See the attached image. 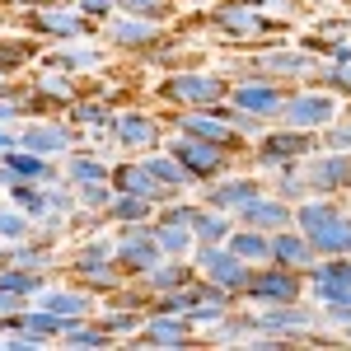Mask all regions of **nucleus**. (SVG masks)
<instances>
[{
	"label": "nucleus",
	"instance_id": "nucleus-1",
	"mask_svg": "<svg viewBox=\"0 0 351 351\" xmlns=\"http://www.w3.org/2000/svg\"><path fill=\"white\" fill-rule=\"evenodd\" d=\"M295 230L319 248V258L351 253V216L332 197H304L295 202Z\"/></svg>",
	"mask_w": 351,
	"mask_h": 351
},
{
	"label": "nucleus",
	"instance_id": "nucleus-2",
	"mask_svg": "<svg viewBox=\"0 0 351 351\" xmlns=\"http://www.w3.org/2000/svg\"><path fill=\"white\" fill-rule=\"evenodd\" d=\"M206 28L225 38V43H239V47H253V43H271V38H281V19H271L263 10H253V5H243V0H211V10H206Z\"/></svg>",
	"mask_w": 351,
	"mask_h": 351
},
{
	"label": "nucleus",
	"instance_id": "nucleus-3",
	"mask_svg": "<svg viewBox=\"0 0 351 351\" xmlns=\"http://www.w3.org/2000/svg\"><path fill=\"white\" fill-rule=\"evenodd\" d=\"M155 99H164L169 108H220V104H230V75H220V71H173V75H164L160 89H155Z\"/></svg>",
	"mask_w": 351,
	"mask_h": 351
},
{
	"label": "nucleus",
	"instance_id": "nucleus-4",
	"mask_svg": "<svg viewBox=\"0 0 351 351\" xmlns=\"http://www.w3.org/2000/svg\"><path fill=\"white\" fill-rule=\"evenodd\" d=\"M328 342L319 337V314L304 309L300 300L291 304H267L258 314V332H253V347H286V342Z\"/></svg>",
	"mask_w": 351,
	"mask_h": 351
},
{
	"label": "nucleus",
	"instance_id": "nucleus-5",
	"mask_svg": "<svg viewBox=\"0 0 351 351\" xmlns=\"http://www.w3.org/2000/svg\"><path fill=\"white\" fill-rule=\"evenodd\" d=\"M188 28V19L178 28L160 24V19H136V14H112V19H104V38H108V47H117V52H141V56H155L160 47H169L178 33Z\"/></svg>",
	"mask_w": 351,
	"mask_h": 351
},
{
	"label": "nucleus",
	"instance_id": "nucleus-6",
	"mask_svg": "<svg viewBox=\"0 0 351 351\" xmlns=\"http://www.w3.org/2000/svg\"><path fill=\"white\" fill-rule=\"evenodd\" d=\"M169 150L183 160V169H188L197 183H211V178H220V173H230V164H234V150L243 155V141H239V145H230V141L173 136V141H169Z\"/></svg>",
	"mask_w": 351,
	"mask_h": 351
},
{
	"label": "nucleus",
	"instance_id": "nucleus-7",
	"mask_svg": "<svg viewBox=\"0 0 351 351\" xmlns=\"http://www.w3.org/2000/svg\"><path fill=\"white\" fill-rule=\"evenodd\" d=\"M24 28L33 38H52V43H80V38H94L99 19H89L80 5H38L24 14Z\"/></svg>",
	"mask_w": 351,
	"mask_h": 351
},
{
	"label": "nucleus",
	"instance_id": "nucleus-8",
	"mask_svg": "<svg viewBox=\"0 0 351 351\" xmlns=\"http://www.w3.org/2000/svg\"><path fill=\"white\" fill-rule=\"evenodd\" d=\"M243 300L267 309V304H291V300H304V271L281 267V263H263L253 267L248 286H243Z\"/></svg>",
	"mask_w": 351,
	"mask_h": 351
},
{
	"label": "nucleus",
	"instance_id": "nucleus-9",
	"mask_svg": "<svg viewBox=\"0 0 351 351\" xmlns=\"http://www.w3.org/2000/svg\"><path fill=\"white\" fill-rule=\"evenodd\" d=\"M112 253H117V267L127 276H145L164 258V248L155 243V220H136V225H117V239H112Z\"/></svg>",
	"mask_w": 351,
	"mask_h": 351
},
{
	"label": "nucleus",
	"instance_id": "nucleus-10",
	"mask_svg": "<svg viewBox=\"0 0 351 351\" xmlns=\"http://www.w3.org/2000/svg\"><path fill=\"white\" fill-rule=\"evenodd\" d=\"M192 267H197V276L216 281V286L234 291V295H243V286H248V276H253V263H243L230 243H197Z\"/></svg>",
	"mask_w": 351,
	"mask_h": 351
},
{
	"label": "nucleus",
	"instance_id": "nucleus-11",
	"mask_svg": "<svg viewBox=\"0 0 351 351\" xmlns=\"http://www.w3.org/2000/svg\"><path fill=\"white\" fill-rule=\"evenodd\" d=\"M286 99H291V89L281 80H267V75H243V80L230 84V104L253 112V117H263V122H281Z\"/></svg>",
	"mask_w": 351,
	"mask_h": 351
},
{
	"label": "nucleus",
	"instance_id": "nucleus-12",
	"mask_svg": "<svg viewBox=\"0 0 351 351\" xmlns=\"http://www.w3.org/2000/svg\"><path fill=\"white\" fill-rule=\"evenodd\" d=\"M281 122L286 127H300V132H328L332 122H337V94L332 89H300L286 99V108H281Z\"/></svg>",
	"mask_w": 351,
	"mask_h": 351
},
{
	"label": "nucleus",
	"instance_id": "nucleus-13",
	"mask_svg": "<svg viewBox=\"0 0 351 351\" xmlns=\"http://www.w3.org/2000/svg\"><path fill=\"white\" fill-rule=\"evenodd\" d=\"M319 71V61H314V52L309 47H267V52L248 56V75H267V80H309Z\"/></svg>",
	"mask_w": 351,
	"mask_h": 351
},
{
	"label": "nucleus",
	"instance_id": "nucleus-14",
	"mask_svg": "<svg viewBox=\"0 0 351 351\" xmlns=\"http://www.w3.org/2000/svg\"><path fill=\"white\" fill-rule=\"evenodd\" d=\"M80 141H84V132H75L71 122L28 117L24 127H19V145H24V150H38V155H47V160H61V155L80 150Z\"/></svg>",
	"mask_w": 351,
	"mask_h": 351
},
{
	"label": "nucleus",
	"instance_id": "nucleus-15",
	"mask_svg": "<svg viewBox=\"0 0 351 351\" xmlns=\"http://www.w3.org/2000/svg\"><path fill=\"white\" fill-rule=\"evenodd\" d=\"M314 150H319V136L300 132V127H281V132L258 136V164H263V169H281V164L309 160Z\"/></svg>",
	"mask_w": 351,
	"mask_h": 351
},
{
	"label": "nucleus",
	"instance_id": "nucleus-16",
	"mask_svg": "<svg viewBox=\"0 0 351 351\" xmlns=\"http://www.w3.org/2000/svg\"><path fill=\"white\" fill-rule=\"evenodd\" d=\"M169 122H173L178 136H202V141H230V145H239L230 108H183V112H173Z\"/></svg>",
	"mask_w": 351,
	"mask_h": 351
},
{
	"label": "nucleus",
	"instance_id": "nucleus-17",
	"mask_svg": "<svg viewBox=\"0 0 351 351\" xmlns=\"http://www.w3.org/2000/svg\"><path fill=\"white\" fill-rule=\"evenodd\" d=\"M309 173V188L314 197H337L351 188V150H324V155H309L304 160Z\"/></svg>",
	"mask_w": 351,
	"mask_h": 351
},
{
	"label": "nucleus",
	"instance_id": "nucleus-18",
	"mask_svg": "<svg viewBox=\"0 0 351 351\" xmlns=\"http://www.w3.org/2000/svg\"><path fill=\"white\" fill-rule=\"evenodd\" d=\"M61 173L52 169L47 155H38V150H24V145H14V150H5L0 155V188L10 192L14 183H56Z\"/></svg>",
	"mask_w": 351,
	"mask_h": 351
},
{
	"label": "nucleus",
	"instance_id": "nucleus-19",
	"mask_svg": "<svg viewBox=\"0 0 351 351\" xmlns=\"http://www.w3.org/2000/svg\"><path fill=\"white\" fill-rule=\"evenodd\" d=\"M164 127L150 117V112H117L112 117V141L122 145V155H150L160 150Z\"/></svg>",
	"mask_w": 351,
	"mask_h": 351
},
{
	"label": "nucleus",
	"instance_id": "nucleus-20",
	"mask_svg": "<svg viewBox=\"0 0 351 351\" xmlns=\"http://www.w3.org/2000/svg\"><path fill=\"white\" fill-rule=\"evenodd\" d=\"M197 342V328L183 314H145V324L136 332V347H192Z\"/></svg>",
	"mask_w": 351,
	"mask_h": 351
},
{
	"label": "nucleus",
	"instance_id": "nucleus-21",
	"mask_svg": "<svg viewBox=\"0 0 351 351\" xmlns=\"http://www.w3.org/2000/svg\"><path fill=\"white\" fill-rule=\"evenodd\" d=\"M258 192H263V183H258L253 173H220V178H211V183L202 188V197H206V206H220V211L239 216Z\"/></svg>",
	"mask_w": 351,
	"mask_h": 351
},
{
	"label": "nucleus",
	"instance_id": "nucleus-22",
	"mask_svg": "<svg viewBox=\"0 0 351 351\" xmlns=\"http://www.w3.org/2000/svg\"><path fill=\"white\" fill-rule=\"evenodd\" d=\"M43 66L84 75V71H104V66H108V52H104V47H89V38H80V43H52V47L43 52Z\"/></svg>",
	"mask_w": 351,
	"mask_h": 351
},
{
	"label": "nucleus",
	"instance_id": "nucleus-23",
	"mask_svg": "<svg viewBox=\"0 0 351 351\" xmlns=\"http://www.w3.org/2000/svg\"><path fill=\"white\" fill-rule=\"evenodd\" d=\"M239 225H253V230H286V225H295V206L286 202V197H276V192H258L248 206L239 211Z\"/></svg>",
	"mask_w": 351,
	"mask_h": 351
},
{
	"label": "nucleus",
	"instance_id": "nucleus-24",
	"mask_svg": "<svg viewBox=\"0 0 351 351\" xmlns=\"http://www.w3.org/2000/svg\"><path fill=\"white\" fill-rule=\"evenodd\" d=\"M33 304H43V309H52L61 319H89L94 314V295H89V286H43Z\"/></svg>",
	"mask_w": 351,
	"mask_h": 351
},
{
	"label": "nucleus",
	"instance_id": "nucleus-25",
	"mask_svg": "<svg viewBox=\"0 0 351 351\" xmlns=\"http://www.w3.org/2000/svg\"><path fill=\"white\" fill-rule=\"evenodd\" d=\"M271 263L295 267V271H304V276H309V267L319 263V248L304 239L295 225H286V230H276V234H271Z\"/></svg>",
	"mask_w": 351,
	"mask_h": 351
},
{
	"label": "nucleus",
	"instance_id": "nucleus-26",
	"mask_svg": "<svg viewBox=\"0 0 351 351\" xmlns=\"http://www.w3.org/2000/svg\"><path fill=\"white\" fill-rule=\"evenodd\" d=\"M108 183H112L117 192H132V197H145V202H155V206H164V202H169V192H164L160 183L150 178V169H145V164L122 160V164H117V169L108 173Z\"/></svg>",
	"mask_w": 351,
	"mask_h": 351
},
{
	"label": "nucleus",
	"instance_id": "nucleus-27",
	"mask_svg": "<svg viewBox=\"0 0 351 351\" xmlns=\"http://www.w3.org/2000/svg\"><path fill=\"white\" fill-rule=\"evenodd\" d=\"M141 164H145V169H150V178H155V183H160V188L169 192V202H173L178 192L197 188V178H192L188 169H183V160H178L173 150H169V155H164V150H150V155H145Z\"/></svg>",
	"mask_w": 351,
	"mask_h": 351
},
{
	"label": "nucleus",
	"instance_id": "nucleus-28",
	"mask_svg": "<svg viewBox=\"0 0 351 351\" xmlns=\"http://www.w3.org/2000/svg\"><path fill=\"white\" fill-rule=\"evenodd\" d=\"M112 117L117 112L99 99V104H89V99H75V104H66V122L75 127V132H94L99 141H112Z\"/></svg>",
	"mask_w": 351,
	"mask_h": 351
},
{
	"label": "nucleus",
	"instance_id": "nucleus-29",
	"mask_svg": "<svg viewBox=\"0 0 351 351\" xmlns=\"http://www.w3.org/2000/svg\"><path fill=\"white\" fill-rule=\"evenodd\" d=\"M192 281H197V267H192V263H183V258H160L155 267L145 271V291H150V295L183 291V286H192Z\"/></svg>",
	"mask_w": 351,
	"mask_h": 351
},
{
	"label": "nucleus",
	"instance_id": "nucleus-30",
	"mask_svg": "<svg viewBox=\"0 0 351 351\" xmlns=\"http://www.w3.org/2000/svg\"><path fill=\"white\" fill-rule=\"evenodd\" d=\"M225 243H230V248L239 253L243 263H253V267L271 263V234H267V230H253V225H234Z\"/></svg>",
	"mask_w": 351,
	"mask_h": 351
},
{
	"label": "nucleus",
	"instance_id": "nucleus-31",
	"mask_svg": "<svg viewBox=\"0 0 351 351\" xmlns=\"http://www.w3.org/2000/svg\"><path fill=\"white\" fill-rule=\"evenodd\" d=\"M28 89H38L43 99H56V104H75V99H80V80H75L71 71H56V66H43Z\"/></svg>",
	"mask_w": 351,
	"mask_h": 351
},
{
	"label": "nucleus",
	"instance_id": "nucleus-32",
	"mask_svg": "<svg viewBox=\"0 0 351 351\" xmlns=\"http://www.w3.org/2000/svg\"><path fill=\"white\" fill-rule=\"evenodd\" d=\"M230 230H234V216L230 211H220V206H197V216H192V234L197 243H225L230 239Z\"/></svg>",
	"mask_w": 351,
	"mask_h": 351
},
{
	"label": "nucleus",
	"instance_id": "nucleus-33",
	"mask_svg": "<svg viewBox=\"0 0 351 351\" xmlns=\"http://www.w3.org/2000/svg\"><path fill=\"white\" fill-rule=\"evenodd\" d=\"M108 173H112V169L104 164V155H94V150H71V160H66V173H61V178L80 188V183H99V178H108Z\"/></svg>",
	"mask_w": 351,
	"mask_h": 351
},
{
	"label": "nucleus",
	"instance_id": "nucleus-34",
	"mask_svg": "<svg viewBox=\"0 0 351 351\" xmlns=\"http://www.w3.org/2000/svg\"><path fill=\"white\" fill-rule=\"evenodd\" d=\"M271 192H276V197H286L291 206H295V202H304V197H314V188H309V173H304V160L281 164V169H276V183H271Z\"/></svg>",
	"mask_w": 351,
	"mask_h": 351
},
{
	"label": "nucleus",
	"instance_id": "nucleus-35",
	"mask_svg": "<svg viewBox=\"0 0 351 351\" xmlns=\"http://www.w3.org/2000/svg\"><path fill=\"white\" fill-rule=\"evenodd\" d=\"M108 220L112 225H136V220H155V202L145 197H132V192H117L108 206Z\"/></svg>",
	"mask_w": 351,
	"mask_h": 351
},
{
	"label": "nucleus",
	"instance_id": "nucleus-36",
	"mask_svg": "<svg viewBox=\"0 0 351 351\" xmlns=\"http://www.w3.org/2000/svg\"><path fill=\"white\" fill-rule=\"evenodd\" d=\"M33 56H38V38H33V33H28V38H0V71H5V75L24 71Z\"/></svg>",
	"mask_w": 351,
	"mask_h": 351
},
{
	"label": "nucleus",
	"instance_id": "nucleus-37",
	"mask_svg": "<svg viewBox=\"0 0 351 351\" xmlns=\"http://www.w3.org/2000/svg\"><path fill=\"white\" fill-rule=\"evenodd\" d=\"M61 342H66V347H108V342H117V337H112L99 319H94V324L71 319V324H66V332H61Z\"/></svg>",
	"mask_w": 351,
	"mask_h": 351
},
{
	"label": "nucleus",
	"instance_id": "nucleus-38",
	"mask_svg": "<svg viewBox=\"0 0 351 351\" xmlns=\"http://www.w3.org/2000/svg\"><path fill=\"white\" fill-rule=\"evenodd\" d=\"M253 332H258V314H225L216 328H211V342H253Z\"/></svg>",
	"mask_w": 351,
	"mask_h": 351
},
{
	"label": "nucleus",
	"instance_id": "nucleus-39",
	"mask_svg": "<svg viewBox=\"0 0 351 351\" xmlns=\"http://www.w3.org/2000/svg\"><path fill=\"white\" fill-rule=\"evenodd\" d=\"M314 84H324L332 94H351V52L347 56H328L324 66L314 71Z\"/></svg>",
	"mask_w": 351,
	"mask_h": 351
},
{
	"label": "nucleus",
	"instance_id": "nucleus-40",
	"mask_svg": "<svg viewBox=\"0 0 351 351\" xmlns=\"http://www.w3.org/2000/svg\"><path fill=\"white\" fill-rule=\"evenodd\" d=\"M117 14H136V19H178V0H117Z\"/></svg>",
	"mask_w": 351,
	"mask_h": 351
},
{
	"label": "nucleus",
	"instance_id": "nucleus-41",
	"mask_svg": "<svg viewBox=\"0 0 351 351\" xmlns=\"http://www.w3.org/2000/svg\"><path fill=\"white\" fill-rule=\"evenodd\" d=\"M117 253H112V239H84L75 253H71V271L80 276L84 267H99V263H112Z\"/></svg>",
	"mask_w": 351,
	"mask_h": 351
},
{
	"label": "nucleus",
	"instance_id": "nucleus-42",
	"mask_svg": "<svg viewBox=\"0 0 351 351\" xmlns=\"http://www.w3.org/2000/svg\"><path fill=\"white\" fill-rule=\"evenodd\" d=\"M33 234V216L19 211V206H0V239H28Z\"/></svg>",
	"mask_w": 351,
	"mask_h": 351
},
{
	"label": "nucleus",
	"instance_id": "nucleus-43",
	"mask_svg": "<svg viewBox=\"0 0 351 351\" xmlns=\"http://www.w3.org/2000/svg\"><path fill=\"white\" fill-rule=\"evenodd\" d=\"M263 14H276V19H291V14H304V0H243Z\"/></svg>",
	"mask_w": 351,
	"mask_h": 351
},
{
	"label": "nucleus",
	"instance_id": "nucleus-44",
	"mask_svg": "<svg viewBox=\"0 0 351 351\" xmlns=\"http://www.w3.org/2000/svg\"><path fill=\"white\" fill-rule=\"evenodd\" d=\"M75 5H80V10L89 14V19H99V24L117 14V0H75Z\"/></svg>",
	"mask_w": 351,
	"mask_h": 351
},
{
	"label": "nucleus",
	"instance_id": "nucleus-45",
	"mask_svg": "<svg viewBox=\"0 0 351 351\" xmlns=\"http://www.w3.org/2000/svg\"><path fill=\"white\" fill-rule=\"evenodd\" d=\"M324 145H328V150H351V122H342V127H328Z\"/></svg>",
	"mask_w": 351,
	"mask_h": 351
},
{
	"label": "nucleus",
	"instance_id": "nucleus-46",
	"mask_svg": "<svg viewBox=\"0 0 351 351\" xmlns=\"http://www.w3.org/2000/svg\"><path fill=\"white\" fill-rule=\"evenodd\" d=\"M24 309V295H14V291H0V319H10V314H19Z\"/></svg>",
	"mask_w": 351,
	"mask_h": 351
},
{
	"label": "nucleus",
	"instance_id": "nucleus-47",
	"mask_svg": "<svg viewBox=\"0 0 351 351\" xmlns=\"http://www.w3.org/2000/svg\"><path fill=\"white\" fill-rule=\"evenodd\" d=\"M19 145V127H0V155Z\"/></svg>",
	"mask_w": 351,
	"mask_h": 351
},
{
	"label": "nucleus",
	"instance_id": "nucleus-48",
	"mask_svg": "<svg viewBox=\"0 0 351 351\" xmlns=\"http://www.w3.org/2000/svg\"><path fill=\"white\" fill-rule=\"evenodd\" d=\"M0 89H10V75H5V71H0Z\"/></svg>",
	"mask_w": 351,
	"mask_h": 351
},
{
	"label": "nucleus",
	"instance_id": "nucleus-49",
	"mask_svg": "<svg viewBox=\"0 0 351 351\" xmlns=\"http://www.w3.org/2000/svg\"><path fill=\"white\" fill-rule=\"evenodd\" d=\"M342 342H351V324H347V328H342Z\"/></svg>",
	"mask_w": 351,
	"mask_h": 351
},
{
	"label": "nucleus",
	"instance_id": "nucleus-50",
	"mask_svg": "<svg viewBox=\"0 0 351 351\" xmlns=\"http://www.w3.org/2000/svg\"><path fill=\"white\" fill-rule=\"evenodd\" d=\"M342 5H347V10H351V0H342Z\"/></svg>",
	"mask_w": 351,
	"mask_h": 351
},
{
	"label": "nucleus",
	"instance_id": "nucleus-51",
	"mask_svg": "<svg viewBox=\"0 0 351 351\" xmlns=\"http://www.w3.org/2000/svg\"><path fill=\"white\" fill-rule=\"evenodd\" d=\"M347 122H351V108H347Z\"/></svg>",
	"mask_w": 351,
	"mask_h": 351
},
{
	"label": "nucleus",
	"instance_id": "nucleus-52",
	"mask_svg": "<svg viewBox=\"0 0 351 351\" xmlns=\"http://www.w3.org/2000/svg\"><path fill=\"white\" fill-rule=\"evenodd\" d=\"M206 5H211V0H206Z\"/></svg>",
	"mask_w": 351,
	"mask_h": 351
}]
</instances>
